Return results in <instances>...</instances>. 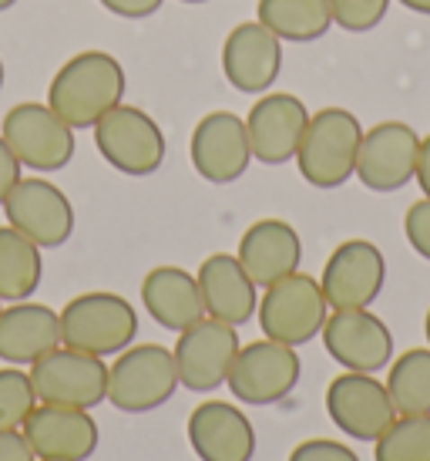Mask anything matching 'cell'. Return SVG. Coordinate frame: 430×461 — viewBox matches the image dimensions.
I'll return each instance as SVG.
<instances>
[{
    "label": "cell",
    "mask_w": 430,
    "mask_h": 461,
    "mask_svg": "<svg viewBox=\"0 0 430 461\" xmlns=\"http://www.w3.org/2000/svg\"><path fill=\"white\" fill-rule=\"evenodd\" d=\"M390 0H329L333 24L350 31V34H367L387 17Z\"/></svg>",
    "instance_id": "30"
},
{
    "label": "cell",
    "mask_w": 430,
    "mask_h": 461,
    "mask_svg": "<svg viewBox=\"0 0 430 461\" xmlns=\"http://www.w3.org/2000/svg\"><path fill=\"white\" fill-rule=\"evenodd\" d=\"M34 408H38V391L31 384V374L13 364L0 367V428L21 431Z\"/></svg>",
    "instance_id": "29"
},
{
    "label": "cell",
    "mask_w": 430,
    "mask_h": 461,
    "mask_svg": "<svg viewBox=\"0 0 430 461\" xmlns=\"http://www.w3.org/2000/svg\"><path fill=\"white\" fill-rule=\"evenodd\" d=\"M199 290H202V303H205V317L212 321H222L228 327H246V323L255 317V307H259V296H255L253 276L242 269L239 257H228V253H212L205 259L199 273Z\"/></svg>",
    "instance_id": "21"
},
{
    "label": "cell",
    "mask_w": 430,
    "mask_h": 461,
    "mask_svg": "<svg viewBox=\"0 0 430 461\" xmlns=\"http://www.w3.org/2000/svg\"><path fill=\"white\" fill-rule=\"evenodd\" d=\"M94 145L102 158L121 176H155L165 162V135L148 112H141L135 104H114L108 115L94 122Z\"/></svg>",
    "instance_id": "7"
},
{
    "label": "cell",
    "mask_w": 430,
    "mask_h": 461,
    "mask_svg": "<svg viewBox=\"0 0 430 461\" xmlns=\"http://www.w3.org/2000/svg\"><path fill=\"white\" fill-rule=\"evenodd\" d=\"M104 11L114 17H125V21H145L152 14L162 11L165 0H98Z\"/></svg>",
    "instance_id": "33"
},
{
    "label": "cell",
    "mask_w": 430,
    "mask_h": 461,
    "mask_svg": "<svg viewBox=\"0 0 430 461\" xmlns=\"http://www.w3.org/2000/svg\"><path fill=\"white\" fill-rule=\"evenodd\" d=\"M373 461H430V414H397L373 441Z\"/></svg>",
    "instance_id": "28"
},
{
    "label": "cell",
    "mask_w": 430,
    "mask_h": 461,
    "mask_svg": "<svg viewBox=\"0 0 430 461\" xmlns=\"http://www.w3.org/2000/svg\"><path fill=\"white\" fill-rule=\"evenodd\" d=\"M125 68L114 54L81 51L51 77L48 104L71 129H94L98 118L125 102Z\"/></svg>",
    "instance_id": "1"
},
{
    "label": "cell",
    "mask_w": 430,
    "mask_h": 461,
    "mask_svg": "<svg viewBox=\"0 0 430 461\" xmlns=\"http://www.w3.org/2000/svg\"><path fill=\"white\" fill-rule=\"evenodd\" d=\"M0 139L31 172H61L75 158V129L48 102H21L0 122Z\"/></svg>",
    "instance_id": "6"
},
{
    "label": "cell",
    "mask_w": 430,
    "mask_h": 461,
    "mask_svg": "<svg viewBox=\"0 0 430 461\" xmlns=\"http://www.w3.org/2000/svg\"><path fill=\"white\" fill-rule=\"evenodd\" d=\"M58 317H61V344L94 357L121 354L139 337L135 307L125 296L108 294V290H91L67 300L64 310H58Z\"/></svg>",
    "instance_id": "3"
},
{
    "label": "cell",
    "mask_w": 430,
    "mask_h": 461,
    "mask_svg": "<svg viewBox=\"0 0 430 461\" xmlns=\"http://www.w3.org/2000/svg\"><path fill=\"white\" fill-rule=\"evenodd\" d=\"M387 283V259L370 240H346L329 253L323 267V296L329 310H363L370 307Z\"/></svg>",
    "instance_id": "15"
},
{
    "label": "cell",
    "mask_w": 430,
    "mask_h": 461,
    "mask_svg": "<svg viewBox=\"0 0 430 461\" xmlns=\"http://www.w3.org/2000/svg\"><path fill=\"white\" fill-rule=\"evenodd\" d=\"M189 158L195 172L212 185L242 179L253 162L246 118H239L236 112H209L205 118H199L189 141Z\"/></svg>",
    "instance_id": "16"
},
{
    "label": "cell",
    "mask_w": 430,
    "mask_h": 461,
    "mask_svg": "<svg viewBox=\"0 0 430 461\" xmlns=\"http://www.w3.org/2000/svg\"><path fill=\"white\" fill-rule=\"evenodd\" d=\"M189 445L199 461H253L255 428L236 404L202 401L189 414Z\"/></svg>",
    "instance_id": "20"
},
{
    "label": "cell",
    "mask_w": 430,
    "mask_h": 461,
    "mask_svg": "<svg viewBox=\"0 0 430 461\" xmlns=\"http://www.w3.org/2000/svg\"><path fill=\"white\" fill-rule=\"evenodd\" d=\"M141 303L158 327L172 333L189 330L205 317L199 280L182 267H155L141 280Z\"/></svg>",
    "instance_id": "24"
},
{
    "label": "cell",
    "mask_w": 430,
    "mask_h": 461,
    "mask_svg": "<svg viewBox=\"0 0 430 461\" xmlns=\"http://www.w3.org/2000/svg\"><path fill=\"white\" fill-rule=\"evenodd\" d=\"M387 394L397 414H430V347H414L390 360Z\"/></svg>",
    "instance_id": "27"
},
{
    "label": "cell",
    "mask_w": 430,
    "mask_h": 461,
    "mask_svg": "<svg viewBox=\"0 0 430 461\" xmlns=\"http://www.w3.org/2000/svg\"><path fill=\"white\" fill-rule=\"evenodd\" d=\"M0 303H4V300H0ZM0 310H4V307H0Z\"/></svg>",
    "instance_id": "42"
},
{
    "label": "cell",
    "mask_w": 430,
    "mask_h": 461,
    "mask_svg": "<svg viewBox=\"0 0 430 461\" xmlns=\"http://www.w3.org/2000/svg\"><path fill=\"white\" fill-rule=\"evenodd\" d=\"M306 122H309V108L303 104V98H296L290 91H266L246 115L253 158H259L263 166H286L290 158H296Z\"/></svg>",
    "instance_id": "17"
},
{
    "label": "cell",
    "mask_w": 430,
    "mask_h": 461,
    "mask_svg": "<svg viewBox=\"0 0 430 461\" xmlns=\"http://www.w3.org/2000/svg\"><path fill=\"white\" fill-rule=\"evenodd\" d=\"M327 414L346 438L370 445L397 421V408L387 394V384H380L373 374L356 371H343L329 381Z\"/></svg>",
    "instance_id": "13"
},
{
    "label": "cell",
    "mask_w": 430,
    "mask_h": 461,
    "mask_svg": "<svg viewBox=\"0 0 430 461\" xmlns=\"http://www.w3.org/2000/svg\"><path fill=\"white\" fill-rule=\"evenodd\" d=\"M31 384L38 391L40 404L58 408L91 411L108 401V364L104 357L75 350V347H54L40 360L31 364Z\"/></svg>",
    "instance_id": "8"
},
{
    "label": "cell",
    "mask_w": 430,
    "mask_h": 461,
    "mask_svg": "<svg viewBox=\"0 0 430 461\" xmlns=\"http://www.w3.org/2000/svg\"><path fill=\"white\" fill-rule=\"evenodd\" d=\"M290 461H360L350 445L329 441V438H309L303 445H296L290 451Z\"/></svg>",
    "instance_id": "32"
},
{
    "label": "cell",
    "mask_w": 430,
    "mask_h": 461,
    "mask_svg": "<svg viewBox=\"0 0 430 461\" xmlns=\"http://www.w3.org/2000/svg\"><path fill=\"white\" fill-rule=\"evenodd\" d=\"M172 350L162 344L125 347L108 367V401L125 414H148L168 404L178 391Z\"/></svg>",
    "instance_id": "4"
},
{
    "label": "cell",
    "mask_w": 430,
    "mask_h": 461,
    "mask_svg": "<svg viewBox=\"0 0 430 461\" xmlns=\"http://www.w3.org/2000/svg\"><path fill=\"white\" fill-rule=\"evenodd\" d=\"M407 11H414V14H427L430 17V0H400Z\"/></svg>",
    "instance_id": "37"
},
{
    "label": "cell",
    "mask_w": 430,
    "mask_h": 461,
    "mask_svg": "<svg viewBox=\"0 0 430 461\" xmlns=\"http://www.w3.org/2000/svg\"><path fill=\"white\" fill-rule=\"evenodd\" d=\"M13 4H17V0H0V11H11Z\"/></svg>",
    "instance_id": "39"
},
{
    "label": "cell",
    "mask_w": 430,
    "mask_h": 461,
    "mask_svg": "<svg viewBox=\"0 0 430 461\" xmlns=\"http://www.w3.org/2000/svg\"><path fill=\"white\" fill-rule=\"evenodd\" d=\"M182 4H205V0H182Z\"/></svg>",
    "instance_id": "41"
},
{
    "label": "cell",
    "mask_w": 430,
    "mask_h": 461,
    "mask_svg": "<svg viewBox=\"0 0 430 461\" xmlns=\"http://www.w3.org/2000/svg\"><path fill=\"white\" fill-rule=\"evenodd\" d=\"M255 317H259L263 337L290 347H303L313 337H319L329 317V303L319 280L296 269L290 276L269 283L255 307Z\"/></svg>",
    "instance_id": "5"
},
{
    "label": "cell",
    "mask_w": 430,
    "mask_h": 461,
    "mask_svg": "<svg viewBox=\"0 0 430 461\" xmlns=\"http://www.w3.org/2000/svg\"><path fill=\"white\" fill-rule=\"evenodd\" d=\"M21 431L40 461H88L102 445L98 421L81 408L38 404Z\"/></svg>",
    "instance_id": "18"
},
{
    "label": "cell",
    "mask_w": 430,
    "mask_h": 461,
    "mask_svg": "<svg viewBox=\"0 0 430 461\" xmlns=\"http://www.w3.org/2000/svg\"><path fill=\"white\" fill-rule=\"evenodd\" d=\"M61 347V317L44 303H11L0 310V360L31 367L48 350Z\"/></svg>",
    "instance_id": "23"
},
{
    "label": "cell",
    "mask_w": 430,
    "mask_h": 461,
    "mask_svg": "<svg viewBox=\"0 0 430 461\" xmlns=\"http://www.w3.org/2000/svg\"><path fill=\"white\" fill-rule=\"evenodd\" d=\"M417 185H420V193L430 199V135L427 139H420V152H417Z\"/></svg>",
    "instance_id": "36"
},
{
    "label": "cell",
    "mask_w": 430,
    "mask_h": 461,
    "mask_svg": "<svg viewBox=\"0 0 430 461\" xmlns=\"http://www.w3.org/2000/svg\"><path fill=\"white\" fill-rule=\"evenodd\" d=\"M239 333L222 321L202 317L189 330L178 333V344L172 350L178 371V384L192 394H212L226 384L228 367L239 354Z\"/></svg>",
    "instance_id": "11"
},
{
    "label": "cell",
    "mask_w": 430,
    "mask_h": 461,
    "mask_svg": "<svg viewBox=\"0 0 430 461\" xmlns=\"http://www.w3.org/2000/svg\"><path fill=\"white\" fill-rule=\"evenodd\" d=\"M24 179V166L17 162V155L11 152V145L0 139V205L11 195V189Z\"/></svg>",
    "instance_id": "34"
},
{
    "label": "cell",
    "mask_w": 430,
    "mask_h": 461,
    "mask_svg": "<svg viewBox=\"0 0 430 461\" xmlns=\"http://www.w3.org/2000/svg\"><path fill=\"white\" fill-rule=\"evenodd\" d=\"M323 347L343 371L377 374L390 367L393 360V333L377 313L363 310H333L323 323Z\"/></svg>",
    "instance_id": "14"
},
{
    "label": "cell",
    "mask_w": 430,
    "mask_h": 461,
    "mask_svg": "<svg viewBox=\"0 0 430 461\" xmlns=\"http://www.w3.org/2000/svg\"><path fill=\"white\" fill-rule=\"evenodd\" d=\"M222 71L242 95H266L282 71V41L259 21H242L222 44Z\"/></svg>",
    "instance_id": "19"
},
{
    "label": "cell",
    "mask_w": 430,
    "mask_h": 461,
    "mask_svg": "<svg viewBox=\"0 0 430 461\" xmlns=\"http://www.w3.org/2000/svg\"><path fill=\"white\" fill-rule=\"evenodd\" d=\"M0 461H34V448L27 445L24 431L0 428Z\"/></svg>",
    "instance_id": "35"
},
{
    "label": "cell",
    "mask_w": 430,
    "mask_h": 461,
    "mask_svg": "<svg viewBox=\"0 0 430 461\" xmlns=\"http://www.w3.org/2000/svg\"><path fill=\"white\" fill-rule=\"evenodd\" d=\"M0 88H4V61H0Z\"/></svg>",
    "instance_id": "40"
},
{
    "label": "cell",
    "mask_w": 430,
    "mask_h": 461,
    "mask_svg": "<svg viewBox=\"0 0 430 461\" xmlns=\"http://www.w3.org/2000/svg\"><path fill=\"white\" fill-rule=\"evenodd\" d=\"M40 276H44L40 246H34L13 226H0V300L7 303L31 300V294L40 286Z\"/></svg>",
    "instance_id": "26"
},
{
    "label": "cell",
    "mask_w": 430,
    "mask_h": 461,
    "mask_svg": "<svg viewBox=\"0 0 430 461\" xmlns=\"http://www.w3.org/2000/svg\"><path fill=\"white\" fill-rule=\"evenodd\" d=\"M424 333H427V347H430V310H427V317H424Z\"/></svg>",
    "instance_id": "38"
},
{
    "label": "cell",
    "mask_w": 430,
    "mask_h": 461,
    "mask_svg": "<svg viewBox=\"0 0 430 461\" xmlns=\"http://www.w3.org/2000/svg\"><path fill=\"white\" fill-rule=\"evenodd\" d=\"M255 21L269 27L279 41L309 44L333 27V14H329V0H259Z\"/></svg>",
    "instance_id": "25"
},
{
    "label": "cell",
    "mask_w": 430,
    "mask_h": 461,
    "mask_svg": "<svg viewBox=\"0 0 430 461\" xmlns=\"http://www.w3.org/2000/svg\"><path fill=\"white\" fill-rule=\"evenodd\" d=\"M7 226L27 236L40 249H58L75 236V205L48 179L27 176L4 199Z\"/></svg>",
    "instance_id": "10"
},
{
    "label": "cell",
    "mask_w": 430,
    "mask_h": 461,
    "mask_svg": "<svg viewBox=\"0 0 430 461\" xmlns=\"http://www.w3.org/2000/svg\"><path fill=\"white\" fill-rule=\"evenodd\" d=\"M239 263L253 276L255 286L266 290L269 283L282 280L303 263V240L286 219H259L239 240Z\"/></svg>",
    "instance_id": "22"
},
{
    "label": "cell",
    "mask_w": 430,
    "mask_h": 461,
    "mask_svg": "<svg viewBox=\"0 0 430 461\" xmlns=\"http://www.w3.org/2000/svg\"><path fill=\"white\" fill-rule=\"evenodd\" d=\"M300 374H303V360L296 354V347L263 337V340L239 347V354L228 367L226 384L242 404L269 408L296 391Z\"/></svg>",
    "instance_id": "9"
},
{
    "label": "cell",
    "mask_w": 430,
    "mask_h": 461,
    "mask_svg": "<svg viewBox=\"0 0 430 461\" xmlns=\"http://www.w3.org/2000/svg\"><path fill=\"white\" fill-rule=\"evenodd\" d=\"M404 236H407V243H410V249L430 263V199L427 195L407 209Z\"/></svg>",
    "instance_id": "31"
},
{
    "label": "cell",
    "mask_w": 430,
    "mask_h": 461,
    "mask_svg": "<svg viewBox=\"0 0 430 461\" xmlns=\"http://www.w3.org/2000/svg\"><path fill=\"white\" fill-rule=\"evenodd\" d=\"M363 125L346 108H319L309 115L303 141L296 149V166L313 189H340L356 172Z\"/></svg>",
    "instance_id": "2"
},
{
    "label": "cell",
    "mask_w": 430,
    "mask_h": 461,
    "mask_svg": "<svg viewBox=\"0 0 430 461\" xmlns=\"http://www.w3.org/2000/svg\"><path fill=\"white\" fill-rule=\"evenodd\" d=\"M420 135L407 122H377L363 131L356 152V179L370 193H397L417 176Z\"/></svg>",
    "instance_id": "12"
}]
</instances>
